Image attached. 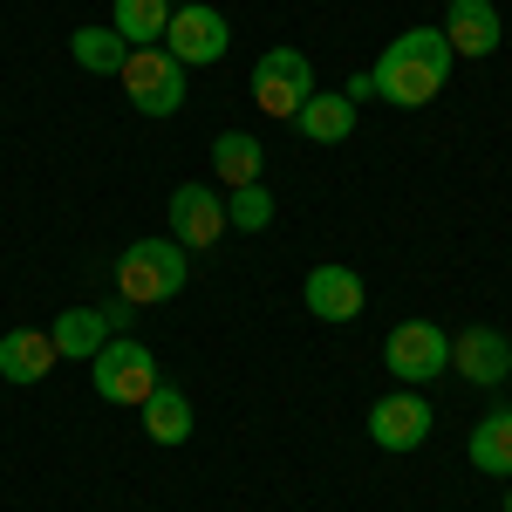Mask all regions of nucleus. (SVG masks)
I'll use <instances>...</instances> for the list:
<instances>
[{"label":"nucleus","instance_id":"obj_1","mask_svg":"<svg viewBox=\"0 0 512 512\" xmlns=\"http://www.w3.org/2000/svg\"><path fill=\"white\" fill-rule=\"evenodd\" d=\"M451 62H458V55H451V41L437 35V28H410V35H396L390 48H383V62H376L369 76H376V89H383V103L424 110V103L444 96Z\"/></svg>","mask_w":512,"mask_h":512},{"label":"nucleus","instance_id":"obj_2","mask_svg":"<svg viewBox=\"0 0 512 512\" xmlns=\"http://www.w3.org/2000/svg\"><path fill=\"white\" fill-rule=\"evenodd\" d=\"M185 280H192V260H185L178 239H137V246H123V260H117V301L158 308Z\"/></svg>","mask_w":512,"mask_h":512},{"label":"nucleus","instance_id":"obj_3","mask_svg":"<svg viewBox=\"0 0 512 512\" xmlns=\"http://www.w3.org/2000/svg\"><path fill=\"white\" fill-rule=\"evenodd\" d=\"M123 96H130V110L137 117H178L185 110V62L164 48V41H151V48H130L123 55Z\"/></svg>","mask_w":512,"mask_h":512},{"label":"nucleus","instance_id":"obj_4","mask_svg":"<svg viewBox=\"0 0 512 512\" xmlns=\"http://www.w3.org/2000/svg\"><path fill=\"white\" fill-rule=\"evenodd\" d=\"M89 383L103 403H137L144 410V396L158 390V355L144 349L137 335H110L103 349L89 355Z\"/></svg>","mask_w":512,"mask_h":512},{"label":"nucleus","instance_id":"obj_5","mask_svg":"<svg viewBox=\"0 0 512 512\" xmlns=\"http://www.w3.org/2000/svg\"><path fill=\"white\" fill-rule=\"evenodd\" d=\"M308 96H315V69H308L301 48H267V55L253 62V103H260L267 117L294 123Z\"/></svg>","mask_w":512,"mask_h":512},{"label":"nucleus","instance_id":"obj_6","mask_svg":"<svg viewBox=\"0 0 512 512\" xmlns=\"http://www.w3.org/2000/svg\"><path fill=\"white\" fill-rule=\"evenodd\" d=\"M396 383H431L437 369H451V335L437 328V321H396L390 328V349H383Z\"/></svg>","mask_w":512,"mask_h":512},{"label":"nucleus","instance_id":"obj_7","mask_svg":"<svg viewBox=\"0 0 512 512\" xmlns=\"http://www.w3.org/2000/svg\"><path fill=\"white\" fill-rule=\"evenodd\" d=\"M164 48H171L185 69H192V62H219V55L233 48V28H226V14H219V7H205V0H185V7H171Z\"/></svg>","mask_w":512,"mask_h":512},{"label":"nucleus","instance_id":"obj_8","mask_svg":"<svg viewBox=\"0 0 512 512\" xmlns=\"http://www.w3.org/2000/svg\"><path fill=\"white\" fill-rule=\"evenodd\" d=\"M164 219H171V239L185 253H205V246H219V233H226V198L212 192V185H178L171 205H164Z\"/></svg>","mask_w":512,"mask_h":512},{"label":"nucleus","instance_id":"obj_9","mask_svg":"<svg viewBox=\"0 0 512 512\" xmlns=\"http://www.w3.org/2000/svg\"><path fill=\"white\" fill-rule=\"evenodd\" d=\"M431 403L417 390H396V396H376V410H369V437L383 444V451H417L424 437H431Z\"/></svg>","mask_w":512,"mask_h":512},{"label":"nucleus","instance_id":"obj_10","mask_svg":"<svg viewBox=\"0 0 512 512\" xmlns=\"http://www.w3.org/2000/svg\"><path fill=\"white\" fill-rule=\"evenodd\" d=\"M301 301H308V315L315 321H355L362 315V274L355 267H342V260H321L315 274H308V287H301Z\"/></svg>","mask_w":512,"mask_h":512},{"label":"nucleus","instance_id":"obj_11","mask_svg":"<svg viewBox=\"0 0 512 512\" xmlns=\"http://www.w3.org/2000/svg\"><path fill=\"white\" fill-rule=\"evenodd\" d=\"M451 369L478 383V390H492V383H506L512 376V342L499 328H465L458 342H451Z\"/></svg>","mask_w":512,"mask_h":512},{"label":"nucleus","instance_id":"obj_12","mask_svg":"<svg viewBox=\"0 0 512 512\" xmlns=\"http://www.w3.org/2000/svg\"><path fill=\"white\" fill-rule=\"evenodd\" d=\"M444 41H451V55H492L499 48V7L492 0H451L444 7Z\"/></svg>","mask_w":512,"mask_h":512},{"label":"nucleus","instance_id":"obj_13","mask_svg":"<svg viewBox=\"0 0 512 512\" xmlns=\"http://www.w3.org/2000/svg\"><path fill=\"white\" fill-rule=\"evenodd\" d=\"M48 369H55V342H48L41 328H7V335H0V376H7V383L28 390Z\"/></svg>","mask_w":512,"mask_h":512},{"label":"nucleus","instance_id":"obj_14","mask_svg":"<svg viewBox=\"0 0 512 512\" xmlns=\"http://www.w3.org/2000/svg\"><path fill=\"white\" fill-rule=\"evenodd\" d=\"M260 164H267V151H260V137H246V130H226V137L212 144V171H219L226 192L260 185Z\"/></svg>","mask_w":512,"mask_h":512},{"label":"nucleus","instance_id":"obj_15","mask_svg":"<svg viewBox=\"0 0 512 512\" xmlns=\"http://www.w3.org/2000/svg\"><path fill=\"white\" fill-rule=\"evenodd\" d=\"M472 465L485 478H512V410H492V417H478L472 424Z\"/></svg>","mask_w":512,"mask_h":512},{"label":"nucleus","instance_id":"obj_16","mask_svg":"<svg viewBox=\"0 0 512 512\" xmlns=\"http://www.w3.org/2000/svg\"><path fill=\"white\" fill-rule=\"evenodd\" d=\"M294 130H301L308 144H342V137L355 130V103H349V96H321V89H315V96L301 103Z\"/></svg>","mask_w":512,"mask_h":512},{"label":"nucleus","instance_id":"obj_17","mask_svg":"<svg viewBox=\"0 0 512 512\" xmlns=\"http://www.w3.org/2000/svg\"><path fill=\"white\" fill-rule=\"evenodd\" d=\"M48 342H55V355H76V362H89V355L110 342V321H103V308H69V315H55Z\"/></svg>","mask_w":512,"mask_h":512},{"label":"nucleus","instance_id":"obj_18","mask_svg":"<svg viewBox=\"0 0 512 512\" xmlns=\"http://www.w3.org/2000/svg\"><path fill=\"white\" fill-rule=\"evenodd\" d=\"M144 437L151 444H185L192 437V403H185V390L158 383V390L144 396Z\"/></svg>","mask_w":512,"mask_h":512},{"label":"nucleus","instance_id":"obj_19","mask_svg":"<svg viewBox=\"0 0 512 512\" xmlns=\"http://www.w3.org/2000/svg\"><path fill=\"white\" fill-rule=\"evenodd\" d=\"M110 28H117L130 48H151V41H164V28H171V0H117V7H110Z\"/></svg>","mask_w":512,"mask_h":512},{"label":"nucleus","instance_id":"obj_20","mask_svg":"<svg viewBox=\"0 0 512 512\" xmlns=\"http://www.w3.org/2000/svg\"><path fill=\"white\" fill-rule=\"evenodd\" d=\"M69 55H76L89 76H117L123 55H130V41H123L117 28H76V35H69Z\"/></svg>","mask_w":512,"mask_h":512},{"label":"nucleus","instance_id":"obj_21","mask_svg":"<svg viewBox=\"0 0 512 512\" xmlns=\"http://www.w3.org/2000/svg\"><path fill=\"white\" fill-rule=\"evenodd\" d=\"M226 226H239V233H267V226H274V192H267V185H239V192L226 198Z\"/></svg>","mask_w":512,"mask_h":512},{"label":"nucleus","instance_id":"obj_22","mask_svg":"<svg viewBox=\"0 0 512 512\" xmlns=\"http://www.w3.org/2000/svg\"><path fill=\"white\" fill-rule=\"evenodd\" d=\"M342 96H349V103H362V96H376V76H369V69H362V76H355L349 89H342Z\"/></svg>","mask_w":512,"mask_h":512},{"label":"nucleus","instance_id":"obj_23","mask_svg":"<svg viewBox=\"0 0 512 512\" xmlns=\"http://www.w3.org/2000/svg\"><path fill=\"white\" fill-rule=\"evenodd\" d=\"M506 512H512V492H506Z\"/></svg>","mask_w":512,"mask_h":512}]
</instances>
